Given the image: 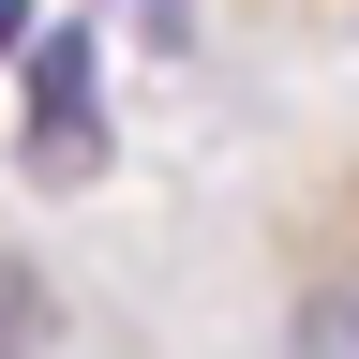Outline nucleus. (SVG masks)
Segmentation results:
<instances>
[{
  "instance_id": "nucleus-1",
  "label": "nucleus",
  "mask_w": 359,
  "mask_h": 359,
  "mask_svg": "<svg viewBox=\"0 0 359 359\" xmlns=\"http://www.w3.org/2000/svg\"><path fill=\"white\" fill-rule=\"evenodd\" d=\"M90 60H105L90 15H60V30L15 45V90H30L15 165H30V195H90V180H105V90H90Z\"/></svg>"
},
{
  "instance_id": "nucleus-2",
  "label": "nucleus",
  "mask_w": 359,
  "mask_h": 359,
  "mask_svg": "<svg viewBox=\"0 0 359 359\" xmlns=\"http://www.w3.org/2000/svg\"><path fill=\"white\" fill-rule=\"evenodd\" d=\"M30 344H60V285L30 255H0V359H30Z\"/></svg>"
},
{
  "instance_id": "nucleus-3",
  "label": "nucleus",
  "mask_w": 359,
  "mask_h": 359,
  "mask_svg": "<svg viewBox=\"0 0 359 359\" xmlns=\"http://www.w3.org/2000/svg\"><path fill=\"white\" fill-rule=\"evenodd\" d=\"M299 359H359V269L299 285Z\"/></svg>"
},
{
  "instance_id": "nucleus-4",
  "label": "nucleus",
  "mask_w": 359,
  "mask_h": 359,
  "mask_svg": "<svg viewBox=\"0 0 359 359\" xmlns=\"http://www.w3.org/2000/svg\"><path fill=\"white\" fill-rule=\"evenodd\" d=\"M105 15L150 45V60H180V45H195V0H105Z\"/></svg>"
},
{
  "instance_id": "nucleus-5",
  "label": "nucleus",
  "mask_w": 359,
  "mask_h": 359,
  "mask_svg": "<svg viewBox=\"0 0 359 359\" xmlns=\"http://www.w3.org/2000/svg\"><path fill=\"white\" fill-rule=\"evenodd\" d=\"M15 45H30V0H0V60H15Z\"/></svg>"
}]
</instances>
